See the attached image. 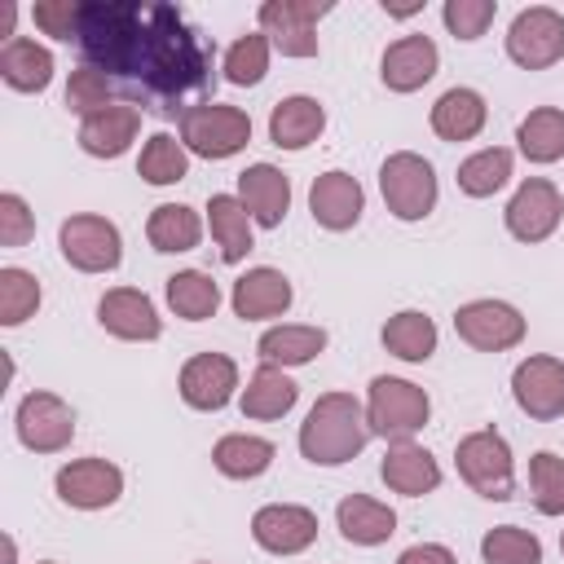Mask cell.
Listing matches in <instances>:
<instances>
[{
    "label": "cell",
    "instance_id": "6da1fadb",
    "mask_svg": "<svg viewBox=\"0 0 564 564\" xmlns=\"http://www.w3.org/2000/svg\"><path fill=\"white\" fill-rule=\"evenodd\" d=\"M123 75L141 79L154 97L167 101V110H176V101L185 93H198L207 84V53L194 40V31L181 22L176 9L145 4L141 9V31H137V44L128 53Z\"/></svg>",
    "mask_w": 564,
    "mask_h": 564
},
{
    "label": "cell",
    "instance_id": "7a4b0ae2",
    "mask_svg": "<svg viewBox=\"0 0 564 564\" xmlns=\"http://www.w3.org/2000/svg\"><path fill=\"white\" fill-rule=\"evenodd\" d=\"M370 419L366 405L352 392H326L313 401L308 419L300 423V454L317 467H339L357 458L370 441Z\"/></svg>",
    "mask_w": 564,
    "mask_h": 564
},
{
    "label": "cell",
    "instance_id": "3957f363",
    "mask_svg": "<svg viewBox=\"0 0 564 564\" xmlns=\"http://www.w3.org/2000/svg\"><path fill=\"white\" fill-rule=\"evenodd\" d=\"M251 141V119L225 101H198L181 110V145L198 159H229Z\"/></svg>",
    "mask_w": 564,
    "mask_h": 564
},
{
    "label": "cell",
    "instance_id": "277c9868",
    "mask_svg": "<svg viewBox=\"0 0 564 564\" xmlns=\"http://www.w3.org/2000/svg\"><path fill=\"white\" fill-rule=\"evenodd\" d=\"M432 414V401L419 383L410 379H392V375H379L370 383V401H366V419H370V432L375 436H388V441H410Z\"/></svg>",
    "mask_w": 564,
    "mask_h": 564
},
{
    "label": "cell",
    "instance_id": "5b68a950",
    "mask_svg": "<svg viewBox=\"0 0 564 564\" xmlns=\"http://www.w3.org/2000/svg\"><path fill=\"white\" fill-rule=\"evenodd\" d=\"M454 463H458V476H463L480 498H494V502H507V498H511L516 471H511V449H507L502 432L480 427V432L463 436L458 449H454Z\"/></svg>",
    "mask_w": 564,
    "mask_h": 564
},
{
    "label": "cell",
    "instance_id": "8992f818",
    "mask_svg": "<svg viewBox=\"0 0 564 564\" xmlns=\"http://www.w3.org/2000/svg\"><path fill=\"white\" fill-rule=\"evenodd\" d=\"M379 189L397 220H423L436 207V172L423 154H410V150H397L383 159Z\"/></svg>",
    "mask_w": 564,
    "mask_h": 564
},
{
    "label": "cell",
    "instance_id": "52a82bcc",
    "mask_svg": "<svg viewBox=\"0 0 564 564\" xmlns=\"http://www.w3.org/2000/svg\"><path fill=\"white\" fill-rule=\"evenodd\" d=\"M326 13H330L326 0H264L260 31L286 57H313L317 53V18H326Z\"/></svg>",
    "mask_w": 564,
    "mask_h": 564
},
{
    "label": "cell",
    "instance_id": "ba28073f",
    "mask_svg": "<svg viewBox=\"0 0 564 564\" xmlns=\"http://www.w3.org/2000/svg\"><path fill=\"white\" fill-rule=\"evenodd\" d=\"M507 53L524 70H546L564 57V18L546 4L520 9L511 31H507Z\"/></svg>",
    "mask_w": 564,
    "mask_h": 564
},
{
    "label": "cell",
    "instance_id": "9c48e42d",
    "mask_svg": "<svg viewBox=\"0 0 564 564\" xmlns=\"http://www.w3.org/2000/svg\"><path fill=\"white\" fill-rule=\"evenodd\" d=\"M57 242H62L66 264H75L79 273H110L123 260L119 229L106 216H70V220H62Z\"/></svg>",
    "mask_w": 564,
    "mask_h": 564
},
{
    "label": "cell",
    "instance_id": "30bf717a",
    "mask_svg": "<svg viewBox=\"0 0 564 564\" xmlns=\"http://www.w3.org/2000/svg\"><path fill=\"white\" fill-rule=\"evenodd\" d=\"M454 330L463 344H471L480 352H502L524 339V317L507 300H471L454 313Z\"/></svg>",
    "mask_w": 564,
    "mask_h": 564
},
{
    "label": "cell",
    "instance_id": "8fae6325",
    "mask_svg": "<svg viewBox=\"0 0 564 564\" xmlns=\"http://www.w3.org/2000/svg\"><path fill=\"white\" fill-rule=\"evenodd\" d=\"M75 436V410L53 392H26L18 405V441L35 454H57Z\"/></svg>",
    "mask_w": 564,
    "mask_h": 564
},
{
    "label": "cell",
    "instance_id": "7c38bea8",
    "mask_svg": "<svg viewBox=\"0 0 564 564\" xmlns=\"http://www.w3.org/2000/svg\"><path fill=\"white\" fill-rule=\"evenodd\" d=\"M511 392H516V405L538 419V423H551L564 414V361L560 357H529L516 366L511 375Z\"/></svg>",
    "mask_w": 564,
    "mask_h": 564
},
{
    "label": "cell",
    "instance_id": "4fadbf2b",
    "mask_svg": "<svg viewBox=\"0 0 564 564\" xmlns=\"http://www.w3.org/2000/svg\"><path fill=\"white\" fill-rule=\"evenodd\" d=\"M560 216H564V198H560V189H555L551 181H542V176L524 181V185L511 194V203H507V229H511V238H520V242H542V238H551L555 225H560Z\"/></svg>",
    "mask_w": 564,
    "mask_h": 564
},
{
    "label": "cell",
    "instance_id": "5bb4252c",
    "mask_svg": "<svg viewBox=\"0 0 564 564\" xmlns=\"http://www.w3.org/2000/svg\"><path fill=\"white\" fill-rule=\"evenodd\" d=\"M123 494V471L106 458H75L57 471V498L79 511H101Z\"/></svg>",
    "mask_w": 564,
    "mask_h": 564
},
{
    "label": "cell",
    "instance_id": "9a60e30c",
    "mask_svg": "<svg viewBox=\"0 0 564 564\" xmlns=\"http://www.w3.org/2000/svg\"><path fill=\"white\" fill-rule=\"evenodd\" d=\"M251 538L273 555H295V551L313 546L317 516L308 507H295V502H269L251 516Z\"/></svg>",
    "mask_w": 564,
    "mask_h": 564
},
{
    "label": "cell",
    "instance_id": "2e32d148",
    "mask_svg": "<svg viewBox=\"0 0 564 564\" xmlns=\"http://www.w3.org/2000/svg\"><path fill=\"white\" fill-rule=\"evenodd\" d=\"M238 388V366L225 352H198L181 366V397L194 410H220L229 405Z\"/></svg>",
    "mask_w": 564,
    "mask_h": 564
},
{
    "label": "cell",
    "instance_id": "e0dca14e",
    "mask_svg": "<svg viewBox=\"0 0 564 564\" xmlns=\"http://www.w3.org/2000/svg\"><path fill=\"white\" fill-rule=\"evenodd\" d=\"M361 207H366V194L348 172H322L308 189V212L322 229H335V234L352 229L361 220Z\"/></svg>",
    "mask_w": 564,
    "mask_h": 564
},
{
    "label": "cell",
    "instance_id": "ac0fdd59",
    "mask_svg": "<svg viewBox=\"0 0 564 564\" xmlns=\"http://www.w3.org/2000/svg\"><path fill=\"white\" fill-rule=\"evenodd\" d=\"M238 198L256 225L273 229V225H282V216L291 207V181L273 163H251L247 172H238Z\"/></svg>",
    "mask_w": 564,
    "mask_h": 564
},
{
    "label": "cell",
    "instance_id": "d6986e66",
    "mask_svg": "<svg viewBox=\"0 0 564 564\" xmlns=\"http://www.w3.org/2000/svg\"><path fill=\"white\" fill-rule=\"evenodd\" d=\"M379 476H383V485L392 494H405V498H423V494H432L441 485L436 458L414 441H392L383 463H379Z\"/></svg>",
    "mask_w": 564,
    "mask_h": 564
},
{
    "label": "cell",
    "instance_id": "ffe728a7",
    "mask_svg": "<svg viewBox=\"0 0 564 564\" xmlns=\"http://www.w3.org/2000/svg\"><path fill=\"white\" fill-rule=\"evenodd\" d=\"M436 62H441V53L427 35H401L397 44H388V53L379 62V75L392 93H414L436 75Z\"/></svg>",
    "mask_w": 564,
    "mask_h": 564
},
{
    "label": "cell",
    "instance_id": "44dd1931",
    "mask_svg": "<svg viewBox=\"0 0 564 564\" xmlns=\"http://www.w3.org/2000/svg\"><path fill=\"white\" fill-rule=\"evenodd\" d=\"M137 128H141V110L123 106V101H110L106 110H97L79 123V145L93 159H119L137 141Z\"/></svg>",
    "mask_w": 564,
    "mask_h": 564
},
{
    "label": "cell",
    "instance_id": "7402d4cb",
    "mask_svg": "<svg viewBox=\"0 0 564 564\" xmlns=\"http://www.w3.org/2000/svg\"><path fill=\"white\" fill-rule=\"evenodd\" d=\"M234 313L242 322H260V317H278L291 308V282L286 273L260 264V269H247L238 282H234V295H229Z\"/></svg>",
    "mask_w": 564,
    "mask_h": 564
},
{
    "label": "cell",
    "instance_id": "603a6c76",
    "mask_svg": "<svg viewBox=\"0 0 564 564\" xmlns=\"http://www.w3.org/2000/svg\"><path fill=\"white\" fill-rule=\"evenodd\" d=\"M97 322L115 339H159V313H154L150 295L145 291H132V286L106 291L101 304H97Z\"/></svg>",
    "mask_w": 564,
    "mask_h": 564
},
{
    "label": "cell",
    "instance_id": "cb8c5ba5",
    "mask_svg": "<svg viewBox=\"0 0 564 564\" xmlns=\"http://www.w3.org/2000/svg\"><path fill=\"white\" fill-rule=\"evenodd\" d=\"M326 128V110L317 97H282L269 115V141L282 150H304Z\"/></svg>",
    "mask_w": 564,
    "mask_h": 564
},
{
    "label": "cell",
    "instance_id": "d4e9b609",
    "mask_svg": "<svg viewBox=\"0 0 564 564\" xmlns=\"http://www.w3.org/2000/svg\"><path fill=\"white\" fill-rule=\"evenodd\" d=\"M335 520H339V533H344L348 542H357V546H379V542H388V538L397 533L392 507H383V502H375V498H366V494L339 498Z\"/></svg>",
    "mask_w": 564,
    "mask_h": 564
},
{
    "label": "cell",
    "instance_id": "484cf974",
    "mask_svg": "<svg viewBox=\"0 0 564 564\" xmlns=\"http://www.w3.org/2000/svg\"><path fill=\"white\" fill-rule=\"evenodd\" d=\"M485 97L476 88H449L432 106V128L441 141H471L485 128Z\"/></svg>",
    "mask_w": 564,
    "mask_h": 564
},
{
    "label": "cell",
    "instance_id": "4316f807",
    "mask_svg": "<svg viewBox=\"0 0 564 564\" xmlns=\"http://www.w3.org/2000/svg\"><path fill=\"white\" fill-rule=\"evenodd\" d=\"M207 225H212V238H216L225 264H238L251 251V212L242 207V198L212 194L207 198Z\"/></svg>",
    "mask_w": 564,
    "mask_h": 564
},
{
    "label": "cell",
    "instance_id": "83f0119b",
    "mask_svg": "<svg viewBox=\"0 0 564 564\" xmlns=\"http://www.w3.org/2000/svg\"><path fill=\"white\" fill-rule=\"evenodd\" d=\"M0 75L18 93H44L48 79H53V53L44 44L18 35V40H9L0 48Z\"/></svg>",
    "mask_w": 564,
    "mask_h": 564
},
{
    "label": "cell",
    "instance_id": "f1b7e54d",
    "mask_svg": "<svg viewBox=\"0 0 564 564\" xmlns=\"http://www.w3.org/2000/svg\"><path fill=\"white\" fill-rule=\"evenodd\" d=\"M273 454H278V449H273V441H264V436H247V432H234V436H220V441H216L212 463H216V471H220V476H229V480H251V476L269 471Z\"/></svg>",
    "mask_w": 564,
    "mask_h": 564
},
{
    "label": "cell",
    "instance_id": "f546056e",
    "mask_svg": "<svg viewBox=\"0 0 564 564\" xmlns=\"http://www.w3.org/2000/svg\"><path fill=\"white\" fill-rule=\"evenodd\" d=\"M322 348H326V330L322 326H273L256 344V352L264 357V366H304Z\"/></svg>",
    "mask_w": 564,
    "mask_h": 564
},
{
    "label": "cell",
    "instance_id": "4dcf8cb0",
    "mask_svg": "<svg viewBox=\"0 0 564 564\" xmlns=\"http://www.w3.org/2000/svg\"><path fill=\"white\" fill-rule=\"evenodd\" d=\"M300 388L282 375V366H260L242 388V414L247 419H282L295 405Z\"/></svg>",
    "mask_w": 564,
    "mask_h": 564
},
{
    "label": "cell",
    "instance_id": "1f68e13d",
    "mask_svg": "<svg viewBox=\"0 0 564 564\" xmlns=\"http://www.w3.org/2000/svg\"><path fill=\"white\" fill-rule=\"evenodd\" d=\"M383 348L401 361H427L436 352V322L419 308H405L383 322Z\"/></svg>",
    "mask_w": 564,
    "mask_h": 564
},
{
    "label": "cell",
    "instance_id": "d6a6232c",
    "mask_svg": "<svg viewBox=\"0 0 564 564\" xmlns=\"http://www.w3.org/2000/svg\"><path fill=\"white\" fill-rule=\"evenodd\" d=\"M145 238H150L154 251H189V247H198V238H203V220H198V212H189L185 203H163V207L150 212Z\"/></svg>",
    "mask_w": 564,
    "mask_h": 564
},
{
    "label": "cell",
    "instance_id": "836d02e7",
    "mask_svg": "<svg viewBox=\"0 0 564 564\" xmlns=\"http://www.w3.org/2000/svg\"><path fill=\"white\" fill-rule=\"evenodd\" d=\"M516 141H520V154L529 163H555L564 154V110H555V106L533 110L516 128Z\"/></svg>",
    "mask_w": 564,
    "mask_h": 564
},
{
    "label": "cell",
    "instance_id": "e575fe53",
    "mask_svg": "<svg viewBox=\"0 0 564 564\" xmlns=\"http://www.w3.org/2000/svg\"><path fill=\"white\" fill-rule=\"evenodd\" d=\"M167 304H172L176 317H185V322H203V317L216 313V304H220V286H216L207 273H198V269H181V273L167 278Z\"/></svg>",
    "mask_w": 564,
    "mask_h": 564
},
{
    "label": "cell",
    "instance_id": "d590c367",
    "mask_svg": "<svg viewBox=\"0 0 564 564\" xmlns=\"http://www.w3.org/2000/svg\"><path fill=\"white\" fill-rule=\"evenodd\" d=\"M137 172H141V181H150V185H176V181H185V172H189V154H185V145H181L172 132H154V137L145 141L141 159H137Z\"/></svg>",
    "mask_w": 564,
    "mask_h": 564
},
{
    "label": "cell",
    "instance_id": "8d00e7d4",
    "mask_svg": "<svg viewBox=\"0 0 564 564\" xmlns=\"http://www.w3.org/2000/svg\"><path fill=\"white\" fill-rule=\"evenodd\" d=\"M507 176H511V150H502V145H489V150L458 163V189L471 198L498 194L507 185Z\"/></svg>",
    "mask_w": 564,
    "mask_h": 564
},
{
    "label": "cell",
    "instance_id": "74e56055",
    "mask_svg": "<svg viewBox=\"0 0 564 564\" xmlns=\"http://www.w3.org/2000/svg\"><path fill=\"white\" fill-rule=\"evenodd\" d=\"M480 555L485 564H542V542L529 529L498 524L480 538Z\"/></svg>",
    "mask_w": 564,
    "mask_h": 564
},
{
    "label": "cell",
    "instance_id": "f35d334b",
    "mask_svg": "<svg viewBox=\"0 0 564 564\" xmlns=\"http://www.w3.org/2000/svg\"><path fill=\"white\" fill-rule=\"evenodd\" d=\"M264 70H269V35L264 31H251V35L229 44V53H225V79L229 84L251 88L264 79Z\"/></svg>",
    "mask_w": 564,
    "mask_h": 564
},
{
    "label": "cell",
    "instance_id": "ab89813d",
    "mask_svg": "<svg viewBox=\"0 0 564 564\" xmlns=\"http://www.w3.org/2000/svg\"><path fill=\"white\" fill-rule=\"evenodd\" d=\"M40 308V282L26 269H0V326H22Z\"/></svg>",
    "mask_w": 564,
    "mask_h": 564
},
{
    "label": "cell",
    "instance_id": "60d3db41",
    "mask_svg": "<svg viewBox=\"0 0 564 564\" xmlns=\"http://www.w3.org/2000/svg\"><path fill=\"white\" fill-rule=\"evenodd\" d=\"M529 489L542 516H564V458L542 449L529 458Z\"/></svg>",
    "mask_w": 564,
    "mask_h": 564
},
{
    "label": "cell",
    "instance_id": "b9f144b4",
    "mask_svg": "<svg viewBox=\"0 0 564 564\" xmlns=\"http://www.w3.org/2000/svg\"><path fill=\"white\" fill-rule=\"evenodd\" d=\"M66 106L75 110V115H97V110H106L110 106V79L97 70V66H79V70H70V79H66Z\"/></svg>",
    "mask_w": 564,
    "mask_h": 564
},
{
    "label": "cell",
    "instance_id": "7bdbcfd3",
    "mask_svg": "<svg viewBox=\"0 0 564 564\" xmlns=\"http://www.w3.org/2000/svg\"><path fill=\"white\" fill-rule=\"evenodd\" d=\"M494 13H498V0H445V9H441L454 40H480L485 26L494 22Z\"/></svg>",
    "mask_w": 564,
    "mask_h": 564
},
{
    "label": "cell",
    "instance_id": "ee69618b",
    "mask_svg": "<svg viewBox=\"0 0 564 564\" xmlns=\"http://www.w3.org/2000/svg\"><path fill=\"white\" fill-rule=\"evenodd\" d=\"M31 18H35V26H40L44 35L70 40V35H79L84 4H75V0H35V4H31Z\"/></svg>",
    "mask_w": 564,
    "mask_h": 564
},
{
    "label": "cell",
    "instance_id": "f6af8a7d",
    "mask_svg": "<svg viewBox=\"0 0 564 564\" xmlns=\"http://www.w3.org/2000/svg\"><path fill=\"white\" fill-rule=\"evenodd\" d=\"M35 238V216L22 194H0V247H26Z\"/></svg>",
    "mask_w": 564,
    "mask_h": 564
},
{
    "label": "cell",
    "instance_id": "bcb514c9",
    "mask_svg": "<svg viewBox=\"0 0 564 564\" xmlns=\"http://www.w3.org/2000/svg\"><path fill=\"white\" fill-rule=\"evenodd\" d=\"M397 564H458V560H454V551H449V546H441V542H419V546L401 551V560H397Z\"/></svg>",
    "mask_w": 564,
    "mask_h": 564
},
{
    "label": "cell",
    "instance_id": "7dc6e473",
    "mask_svg": "<svg viewBox=\"0 0 564 564\" xmlns=\"http://www.w3.org/2000/svg\"><path fill=\"white\" fill-rule=\"evenodd\" d=\"M560 551H564V538H560Z\"/></svg>",
    "mask_w": 564,
    "mask_h": 564
},
{
    "label": "cell",
    "instance_id": "c3c4849f",
    "mask_svg": "<svg viewBox=\"0 0 564 564\" xmlns=\"http://www.w3.org/2000/svg\"><path fill=\"white\" fill-rule=\"evenodd\" d=\"M44 564H53V560H44Z\"/></svg>",
    "mask_w": 564,
    "mask_h": 564
}]
</instances>
